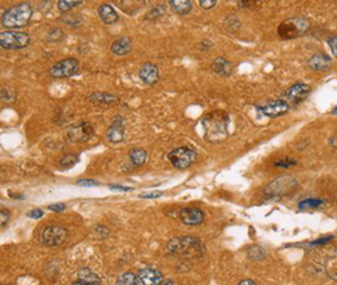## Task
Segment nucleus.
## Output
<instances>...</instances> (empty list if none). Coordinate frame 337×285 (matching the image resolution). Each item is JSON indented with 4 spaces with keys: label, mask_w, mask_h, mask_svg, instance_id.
Segmentation results:
<instances>
[{
    "label": "nucleus",
    "mask_w": 337,
    "mask_h": 285,
    "mask_svg": "<svg viewBox=\"0 0 337 285\" xmlns=\"http://www.w3.org/2000/svg\"><path fill=\"white\" fill-rule=\"evenodd\" d=\"M72 285H100L99 283H87V282H81V281H78L76 283H73Z\"/></svg>",
    "instance_id": "nucleus-41"
},
{
    "label": "nucleus",
    "mask_w": 337,
    "mask_h": 285,
    "mask_svg": "<svg viewBox=\"0 0 337 285\" xmlns=\"http://www.w3.org/2000/svg\"><path fill=\"white\" fill-rule=\"evenodd\" d=\"M125 136V120L123 117L117 116L107 130V137L111 142H120Z\"/></svg>",
    "instance_id": "nucleus-14"
},
{
    "label": "nucleus",
    "mask_w": 337,
    "mask_h": 285,
    "mask_svg": "<svg viewBox=\"0 0 337 285\" xmlns=\"http://www.w3.org/2000/svg\"><path fill=\"white\" fill-rule=\"evenodd\" d=\"M336 39H337V37H336V35H334V36H331V37L329 38V41H328V43H329V46H330V48H331V51H333V53H334V56H335V57L337 56Z\"/></svg>",
    "instance_id": "nucleus-37"
},
{
    "label": "nucleus",
    "mask_w": 337,
    "mask_h": 285,
    "mask_svg": "<svg viewBox=\"0 0 337 285\" xmlns=\"http://www.w3.org/2000/svg\"><path fill=\"white\" fill-rule=\"evenodd\" d=\"M321 204H324V200L321 199H306L302 200L299 202V209L300 210H308V209H315L320 207Z\"/></svg>",
    "instance_id": "nucleus-27"
},
{
    "label": "nucleus",
    "mask_w": 337,
    "mask_h": 285,
    "mask_svg": "<svg viewBox=\"0 0 337 285\" xmlns=\"http://www.w3.org/2000/svg\"><path fill=\"white\" fill-rule=\"evenodd\" d=\"M334 237L333 236H329V237H326V238H321V239H317L315 242H312L311 245H320V244H325L327 242H329L330 239H333Z\"/></svg>",
    "instance_id": "nucleus-38"
},
{
    "label": "nucleus",
    "mask_w": 337,
    "mask_h": 285,
    "mask_svg": "<svg viewBox=\"0 0 337 285\" xmlns=\"http://www.w3.org/2000/svg\"><path fill=\"white\" fill-rule=\"evenodd\" d=\"M44 216V211L41 209H33L27 212V217L33 219H38Z\"/></svg>",
    "instance_id": "nucleus-33"
},
{
    "label": "nucleus",
    "mask_w": 337,
    "mask_h": 285,
    "mask_svg": "<svg viewBox=\"0 0 337 285\" xmlns=\"http://www.w3.org/2000/svg\"><path fill=\"white\" fill-rule=\"evenodd\" d=\"M170 6L173 11L179 15H187L192 11V3L191 2H183V0H173L170 2Z\"/></svg>",
    "instance_id": "nucleus-23"
},
{
    "label": "nucleus",
    "mask_w": 337,
    "mask_h": 285,
    "mask_svg": "<svg viewBox=\"0 0 337 285\" xmlns=\"http://www.w3.org/2000/svg\"><path fill=\"white\" fill-rule=\"evenodd\" d=\"M31 37L28 34L18 31L0 32V46L6 50H21L29 45Z\"/></svg>",
    "instance_id": "nucleus-5"
},
{
    "label": "nucleus",
    "mask_w": 337,
    "mask_h": 285,
    "mask_svg": "<svg viewBox=\"0 0 337 285\" xmlns=\"http://www.w3.org/2000/svg\"><path fill=\"white\" fill-rule=\"evenodd\" d=\"M111 190H119V191H131L133 189L131 188H126V186H121V185H110Z\"/></svg>",
    "instance_id": "nucleus-39"
},
{
    "label": "nucleus",
    "mask_w": 337,
    "mask_h": 285,
    "mask_svg": "<svg viewBox=\"0 0 337 285\" xmlns=\"http://www.w3.org/2000/svg\"><path fill=\"white\" fill-rule=\"evenodd\" d=\"M77 184L78 185H81V186H86V188H88V186H95L97 184H99V182H97L95 180L84 179V180H79V181H78Z\"/></svg>",
    "instance_id": "nucleus-34"
},
{
    "label": "nucleus",
    "mask_w": 337,
    "mask_h": 285,
    "mask_svg": "<svg viewBox=\"0 0 337 285\" xmlns=\"http://www.w3.org/2000/svg\"><path fill=\"white\" fill-rule=\"evenodd\" d=\"M80 68L79 61L76 58H64L60 62L55 63L54 65L51 67L50 76L55 79H65L75 76L78 73Z\"/></svg>",
    "instance_id": "nucleus-7"
},
{
    "label": "nucleus",
    "mask_w": 337,
    "mask_h": 285,
    "mask_svg": "<svg viewBox=\"0 0 337 285\" xmlns=\"http://www.w3.org/2000/svg\"><path fill=\"white\" fill-rule=\"evenodd\" d=\"M162 194L163 193L161 192V191H154V192H151V193L141 194L140 196H141V198H144V199H153V198H159V196H161Z\"/></svg>",
    "instance_id": "nucleus-36"
},
{
    "label": "nucleus",
    "mask_w": 337,
    "mask_h": 285,
    "mask_svg": "<svg viewBox=\"0 0 337 285\" xmlns=\"http://www.w3.org/2000/svg\"><path fill=\"white\" fill-rule=\"evenodd\" d=\"M168 252L171 254L184 255L188 257H201L205 248L199 239L193 237H180L171 239L168 244Z\"/></svg>",
    "instance_id": "nucleus-3"
},
{
    "label": "nucleus",
    "mask_w": 337,
    "mask_h": 285,
    "mask_svg": "<svg viewBox=\"0 0 337 285\" xmlns=\"http://www.w3.org/2000/svg\"><path fill=\"white\" fill-rule=\"evenodd\" d=\"M33 16V8L27 3H22L7 9L2 16V25L8 29L25 27Z\"/></svg>",
    "instance_id": "nucleus-2"
},
{
    "label": "nucleus",
    "mask_w": 337,
    "mask_h": 285,
    "mask_svg": "<svg viewBox=\"0 0 337 285\" xmlns=\"http://www.w3.org/2000/svg\"><path fill=\"white\" fill-rule=\"evenodd\" d=\"M212 70L213 72L216 73V75L223 76V77H228V76H231V73L233 71V65L231 62L225 60V58L217 57V58H215V61L213 62Z\"/></svg>",
    "instance_id": "nucleus-20"
},
{
    "label": "nucleus",
    "mask_w": 337,
    "mask_h": 285,
    "mask_svg": "<svg viewBox=\"0 0 337 285\" xmlns=\"http://www.w3.org/2000/svg\"><path fill=\"white\" fill-rule=\"evenodd\" d=\"M131 163L136 166H142L148 160V152L143 149H131L128 153Z\"/></svg>",
    "instance_id": "nucleus-21"
},
{
    "label": "nucleus",
    "mask_w": 337,
    "mask_h": 285,
    "mask_svg": "<svg viewBox=\"0 0 337 285\" xmlns=\"http://www.w3.org/2000/svg\"><path fill=\"white\" fill-rule=\"evenodd\" d=\"M199 5H200V7L205 9V11H209V9H213L214 7H216L217 2L216 0H201V2L199 3Z\"/></svg>",
    "instance_id": "nucleus-32"
},
{
    "label": "nucleus",
    "mask_w": 337,
    "mask_h": 285,
    "mask_svg": "<svg viewBox=\"0 0 337 285\" xmlns=\"http://www.w3.org/2000/svg\"><path fill=\"white\" fill-rule=\"evenodd\" d=\"M309 22L302 17H291L283 22L278 28V34L283 39H294L308 32Z\"/></svg>",
    "instance_id": "nucleus-4"
},
{
    "label": "nucleus",
    "mask_w": 337,
    "mask_h": 285,
    "mask_svg": "<svg viewBox=\"0 0 337 285\" xmlns=\"http://www.w3.org/2000/svg\"><path fill=\"white\" fill-rule=\"evenodd\" d=\"M308 64L315 71H326L331 65V58L325 53H317L311 56Z\"/></svg>",
    "instance_id": "nucleus-17"
},
{
    "label": "nucleus",
    "mask_w": 337,
    "mask_h": 285,
    "mask_svg": "<svg viewBox=\"0 0 337 285\" xmlns=\"http://www.w3.org/2000/svg\"><path fill=\"white\" fill-rule=\"evenodd\" d=\"M333 114H334V115H336V107L334 108V110H333Z\"/></svg>",
    "instance_id": "nucleus-43"
},
{
    "label": "nucleus",
    "mask_w": 337,
    "mask_h": 285,
    "mask_svg": "<svg viewBox=\"0 0 337 285\" xmlns=\"http://www.w3.org/2000/svg\"><path fill=\"white\" fill-rule=\"evenodd\" d=\"M98 14H99V17L101 21L105 24H108V25L116 23L119 19L118 14H117L114 7H111L108 4L101 5L98 9Z\"/></svg>",
    "instance_id": "nucleus-19"
},
{
    "label": "nucleus",
    "mask_w": 337,
    "mask_h": 285,
    "mask_svg": "<svg viewBox=\"0 0 337 285\" xmlns=\"http://www.w3.org/2000/svg\"><path fill=\"white\" fill-rule=\"evenodd\" d=\"M180 219L184 225L197 226L203 223L205 215L198 208H183L180 211Z\"/></svg>",
    "instance_id": "nucleus-15"
},
{
    "label": "nucleus",
    "mask_w": 337,
    "mask_h": 285,
    "mask_svg": "<svg viewBox=\"0 0 337 285\" xmlns=\"http://www.w3.org/2000/svg\"><path fill=\"white\" fill-rule=\"evenodd\" d=\"M117 285H144L139 275L134 273H125L117 279Z\"/></svg>",
    "instance_id": "nucleus-24"
},
{
    "label": "nucleus",
    "mask_w": 337,
    "mask_h": 285,
    "mask_svg": "<svg viewBox=\"0 0 337 285\" xmlns=\"http://www.w3.org/2000/svg\"><path fill=\"white\" fill-rule=\"evenodd\" d=\"M140 78L146 85H155L160 79L159 67L152 63H145L140 70Z\"/></svg>",
    "instance_id": "nucleus-16"
},
{
    "label": "nucleus",
    "mask_w": 337,
    "mask_h": 285,
    "mask_svg": "<svg viewBox=\"0 0 337 285\" xmlns=\"http://www.w3.org/2000/svg\"><path fill=\"white\" fill-rule=\"evenodd\" d=\"M311 89L309 86L305 85V83H297V85L292 86L286 91L283 95V99L288 105L289 104H299V102L304 101L307 97L309 96Z\"/></svg>",
    "instance_id": "nucleus-11"
},
{
    "label": "nucleus",
    "mask_w": 337,
    "mask_h": 285,
    "mask_svg": "<svg viewBox=\"0 0 337 285\" xmlns=\"http://www.w3.org/2000/svg\"><path fill=\"white\" fill-rule=\"evenodd\" d=\"M296 164H297V161L291 160V159H285V160H281L279 162H277V163H275L276 166H279V168H285V169H288L289 166L296 165Z\"/></svg>",
    "instance_id": "nucleus-31"
},
{
    "label": "nucleus",
    "mask_w": 337,
    "mask_h": 285,
    "mask_svg": "<svg viewBox=\"0 0 337 285\" xmlns=\"http://www.w3.org/2000/svg\"><path fill=\"white\" fill-rule=\"evenodd\" d=\"M297 186V181L292 176L283 175L278 178L276 181H273L266 188L265 192L267 194H271L272 196H281L289 193L290 191H294Z\"/></svg>",
    "instance_id": "nucleus-9"
},
{
    "label": "nucleus",
    "mask_w": 337,
    "mask_h": 285,
    "mask_svg": "<svg viewBox=\"0 0 337 285\" xmlns=\"http://www.w3.org/2000/svg\"><path fill=\"white\" fill-rule=\"evenodd\" d=\"M168 159L174 168L179 170H184L188 169L189 166H191L194 163V161L197 160V153L194 150L183 146L171 152L168 155Z\"/></svg>",
    "instance_id": "nucleus-6"
},
{
    "label": "nucleus",
    "mask_w": 337,
    "mask_h": 285,
    "mask_svg": "<svg viewBox=\"0 0 337 285\" xmlns=\"http://www.w3.org/2000/svg\"><path fill=\"white\" fill-rule=\"evenodd\" d=\"M89 100L92 104H106V105H112L118 102V98L111 95H106V93H95V95L90 96Z\"/></svg>",
    "instance_id": "nucleus-22"
},
{
    "label": "nucleus",
    "mask_w": 337,
    "mask_h": 285,
    "mask_svg": "<svg viewBox=\"0 0 337 285\" xmlns=\"http://www.w3.org/2000/svg\"><path fill=\"white\" fill-rule=\"evenodd\" d=\"M163 7L164 6H156L155 8H153L152 11L148 14V18H156V17L163 16V14H164Z\"/></svg>",
    "instance_id": "nucleus-30"
},
{
    "label": "nucleus",
    "mask_w": 337,
    "mask_h": 285,
    "mask_svg": "<svg viewBox=\"0 0 337 285\" xmlns=\"http://www.w3.org/2000/svg\"><path fill=\"white\" fill-rule=\"evenodd\" d=\"M95 134V129L90 122L82 121L80 124L71 126L66 131V136L70 141L84 142L90 139Z\"/></svg>",
    "instance_id": "nucleus-10"
},
{
    "label": "nucleus",
    "mask_w": 337,
    "mask_h": 285,
    "mask_svg": "<svg viewBox=\"0 0 337 285\" xmlns=\"http://www.w3.org/2000/svg\"><path fill=\"white\" fill-rule=\"evenodd\" d=\"M80 277V281L81 282H87V283H99L100 284V278L97 276L96 274L92 273L90 269L88 268H84L79 271L78 273Z\"/></svg>",
    "instance_id": "nucleus-26"
},
{
    "label": "nucleus",
    "mask_w": 337,
    "mask_h": 285,
    "mask_svg": "<svg viewBox=\"0 0 337 285\" xmlns=\"http://www.w3.org/2000/svg\"><path fill=\"white\" fill-rule=\"evenodd\" d=\"M68 237V230L60 226H50L44 229L41 235V242L44 246L54 247L61 245Z\"/></svg>",
    "instance_id": "nucleus-8"
},
{
    "label": "nucleus",
    "mask_w": 337,
    "mask_h": 285,
    "mask_svg": "<svg viewBox=\"0 0 337 285\" xmlns=\"http://www.w3.org/2000/svg\"><path fill=\"white\" fill-rule=\"evenodd\" d=\"M139 276L143 281L144 285H172V282L169 278L164 277L162 273L153 268L142 269Z\"/></svg>",
    "instance_id": "nucleus-12"
},
{
    "label": "nucleus",
    "mask_w": 337,
    "mask_h": 285,
    "mask_svg": "<svg viewBox=\"0 0 337 285\" xmlns=\"http://www.w3.org/2000/svg\"><path fill=\"white\" fill-rule=\"evenodd\" d=\"M11 220V212L6 209H0V228L6 226Z\"/></svg>",
    "instance_id": "nucleus-29"
},
{
    "label": "nucleus",
    "mask_w": 337,
    "mask_h": 285,
    "mask_svg": "<svg viewBox=\"0 0 337 285\" xmlns=\"http://www.w3.org/2000/svg\"><path fill=\"white\" fill-rule=\"evenodd\" d=\"M258 109H260L262 114L266 117L277 118L288 112V110H289V105H288L285 100L279 99L272 101L270 104H266L263 107H260Z\"/></svg>",
    "instance_id": "nucleus-13"
},
{
    "label": "nucleus",
    "mask_w": 337,
    "mask_h": 285,
    "mask_svg": "<svg viewBox=\"0 0 337 285\" xmlns=\"http://www.w3.org/2000/svg\"><path fill=\"white\" fill-rule=\"evenodd\" d=\"M131 51V39L129 37H120L111 44V52L115 55L123 56Z\"/></svg>",
    "instance_id": "nucleus-18"
},
{
    "label": "nucleus",
    "mask_w": 337,
    "mask_h": 285,
    "mask_svg": "<svg viewBox=\"0 0 337 285\" xmlns=\"http://www.w3.org/2000/svg\"><path fill=\"white\" fill-rule=\"evenodd\" d=\"M78 162H79V157L78 155L75 154H66L62 157L58 162V164H60V168L63 170H68V169H71L75 166Z\"/></svg>",
    "instance_id": "nucleus-25"
},
{
    "label": "nucleus",
    "mask_w": 337,
    "mask_h": 285,
    "mask_svg": "<svg viewBox=\"0 0 337 285\" xmlns=\"http://www.w3.org/2000/svg\"><path fill=\"white\" fill-rule=\"evenodd\" d=\"M238 285H256V283L252 281V279H244V281H242Z\"/></svg>",
    "instance_id": "nucleus-40"
},
{
    "label": "nucleus",
    "mask_w": 337,
    "mask_h": 285,
    "mask_svg": "<svg viewBox=\"0 0 337 285\" xmlns=\"http://www.w3.org/2000/svg\"><path fill=\"white\" fill-rule=\"evenodd\" d=\"M81 4H82V2H68V0H60V2L57 3V7L61 12L66 13V12L71 11L73 7L79 6V5H81Z\"/></svg>",
    "instance_id": "nucleus-28"
},
{
    "label": "nucleus",
    "mask_w": 337,
    "mask_h": 285,
    "mask_svg": "<svg viewBox=\"0 0 337 285\" xmlns=\"http://www.w3.org/2000/svg\"><path fill=\"white\" fill-rule=\"evenodd\" d=\"M253 4L254 3H251V2H239L238 3V5H241V6H244V7H245V6H252Z\"/></svg>",
    "instance_id": "nucleus-42"
},
{
    "label": "nucleus",
    "mask_w": 337,
    "mask_h": 285,
    "mask_svg": "<svg viewBox=\"0 0 337 285\" xmlns=\"http://www.w3.org/2000/svg\"><path fill=\"white\" fill-rule=\"evenodd\" d=\"M48 210L51 211H54V212H62L63 210H65V204L64 203H54V204H51L48 205Z\"/></svg>",
    "instance_id": "nucleus-35"
},
{
    "label": "nucleus",
    "mask_w": 337,
    "mask_h": 285,
    "mask_svg": "<svg viewBox=\"0 0 337 285\" xmlns=\"http://www.w3.org/2000/svg\"><path fill=\"white\" fill-rule=\"evenodd\" d=\"M229 116L223 110H215L203 119L205 138L211 142H222L228 137Z\"/></svg>",
    "instance_id": "nucleus-1"
}]
</instances>
